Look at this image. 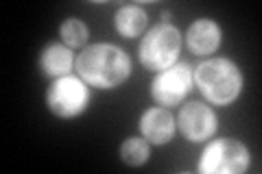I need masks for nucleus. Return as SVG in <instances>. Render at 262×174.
Here are the masks:
<instances>
[{
	"label": "nucleus",
	"instance_id": "7",
	"mask_svg": "<svg viewBox=\"0 0 262 174\" xmlns=\"http://www.w3.org/2000/svg\"><path fill=\"white\" fill-rule=\"evenodd\" d=\"M182 135L192 144L206 142L216 133V115L203 103H188L177 115Z\"/></svg>",
	"mask_w": 262,
	"mask_h": 174
},
{
	"label": "nucleus",
	"instance_id": "10",
	"mask_svg": "<svg viewBox=\"0 0 262 174\" xmlns=\"http://www.w3.org/2000/svg\"><path fill=\"white\" fill-rule=\"evenodd\" d=\"M72 63H75L72 51L61 44H51L39 55V70H42L44 77H51V79L68 77V72L72 70Z\"/></svg>",
	"mask_w": 262,
	"mask_h": 174
},
{
	"label": "nucleus",
	"instance_id": "2",
	"mask_svg": "<svg viewBox=\"0 0 262 174\" xmlns=\"http://www.w3.org/2000/svg\"><path fill=\"white\" fill-rule=\"evenodd\" d=\"M192 81L196 83L203 98L219 107L232 105L243 92L241 68L225 57H212L199 63V68L192 72Z\"/></svg>",
	"mask_w": 262,
	"mask_h": 174
},
{
	"label": "nucleus",
	"instance_id": "1",
	"mask_svg": "<svg viewBox=\"0 0 262 174\" xmlns=\"http://www.w3.org/2000/svg\"><path fill=\"white\" fill-rule=\"evenodd\" d=\"M79 77L98 89H114L131 74V61L122 48L114 44H92L77 59Z\"/></svg>",
	"mask_w": 262,
	"mask_h": 174
},
{
	"label": "nucleus",
	"instance_id": "12",
	"mask_svg": "<svg viewBox=\"0 0 262 174\" xmlns=\"http://www.w3.org/2000/svg\"><path fill=\"white\" fill-rule=\"evenodd\" d=\"M151 148L144 137H127L120 146V159L127 165H142L149 161Z\"/></svg>",
	"mask_w": 262,
	"mask_h": 174
},
{
	"label": "nucleus",
	"instance_id": "5",
	"mask_svg": "<svg viewBox=\"0 0 262 174\" xmlns=\"http://www.w3.org/2000/svg\"><path fill=\"white\" fill-rule=\"evenodd\" d=\"M249 168V151L238 139L223 137L206 146L201 159V174H243Z\"/></svg>",
	"mask_w": 262,
	"mask_h": 174
},
{
	"label": "nucleus",
	"instance_id": "6",
	"mask_svg": "<svg viewBox=\"0 0 262 174\" xmlns=\"http://www.w3.org/2000/svg\"><path fill=\"white\" fill-rule=\"evenodd\" d=\"M192 70L188 63H175L168 70L155 74L151 83V98L158 105L173 107L179 105L188 96L192 87Z\"/></svg>",
	"mask_w": 262,
	"mask_h": 174
},
{
	"label": "nucleus",
	"instance_id": "3",
	"mask_svg": "<svg viewBox=\"0 0 262 174\" xmlns=\"http://www.w3.org/2000/svg\"><path fill=\"white\" fill-rule=\"evenodd\" d=\"M182 33L173 24H155L140 41V63L151 72L168 70L177 63L179 51H182Z\"/></svg>",
	"mask_w": 262,
	"mask_h": 174
},
{
	"label": "nucleus",
	"instance_id": "4",
	"mask_svg": "<svg viewBox=\"0 0 262 174\" xmlns=\"http://www.w3.org/2000/svg\"><path fill=\"white\" fill-rule=\"evenodd\" d=\"M46 105L53 115L61 120H72L81 115L90 105V89L88 83L81 77H61L46 92Z\"/></svg>",
	"mask_w": 262,
	"mask_h": 174
},
{
	"label": "nucleus",
	"instance_id": "9",
	"mask_svg": "<svg viewBox=\"0 0 262 174\" xmlns=\"http://www.w3.org/2000/svg\"><path fill=\"white\" fill-rule=\"evenodd\" d=\"M186 46L194 55H212L221 46V27L210 18L194 20L186 31Z\"/></svg>",
	"mask_w": 262,
	"mask_h": 174
},
{
	"label": "nucleus",
	"instance_id": "13",
	"mask_svg": "<svg viewBox=\"0 0 262 174\" xmlns=\"http://www.w3.org/2000/svg\"><path fill=\"white\" fill-rule=\"evenodd\" d=\"M59 35H61L63 44L68 46V48H79V46H83L85 41H88L90 33H88L85 22H81L77 18H68L59 27Z\"/></svg>",
	"mask_w": 262,
	"mask_h": 174
},
{
	"label": "nucleus",
	"instance_id": "8",
	"mask_svg": "<svg viewBox=\"0 0 262 174\" xmlns=\"http://www.w3.org/2000/svg\"><path fill=\"white\" fill-rule=\"evenodd\" d=\"M140 133L149 144L164 146L175 135V118L166 107H151L140 118Z\"/></svg>",
	"mask_w": 262,
	"mask_h": 174
},
{
	"label": "nucleus",
	"instance_id": "11",
	"mask_svg": "<svg viewBox=\"0 0 262 174\" xmlns=\"http://www.w3.org/2000/svg\"><path fill=\"white\" fill-rule=\"evenodd\" d=\"M146 24H149L146 13H144L142 7H138V5L122 7V9H118L116 18H114V29L118 31V35L127 37V39L142 35L146 31Z\"/></svg>",
	"mask_w": 262,
	"mask_h": 174
}]
</instances>
